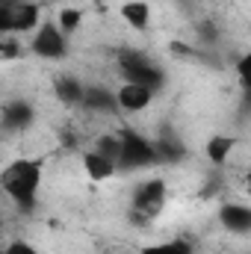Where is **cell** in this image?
Listing matches in <instances>:
<instances>
[{
  "label": "cell",
  "mask_w": 251,
  "mask_h": 254,
  "mask_svg": "<svg viewBox=\"0 0 251 254\" xmlns=\"http://www.w3.org/2000/svg\"><path fill=\"white\" fill-rule=\"evenodd\" d=\"M36 21H39V9L33 3H15V9H12V33L33 30Z\"/></svg>",
  "instance_id": "8fae6325"
},
{
  "label": "cell",
  "mask_w": 251,
  "mask_h": 254,
  "mask_svg": "<svg viewBox=\"0 0 251 254\" xmlns=\"http://www.w3.org/2000/svg\"><path fill=\"white\" fill-rule=\"evenodd\" d=\"M12 9L15 3H0V33H12Z\"/></svg>",
  "instance_id": "d6986e66"
},
{
  "label": "cell",
  "mask_w": 251,
  "mask_h": 254,
  "mask_svg": "<svg viewBox=\"0 0 251 254\" xmlns=\"http://www.w3.org/2000/svg\"><path fill=\"white\" fill-rule=\"evenodd\" d=\"M3 254H36V252H33V246H27V243H21V240H18V243H12Z\"/></svg>",
  "instance_id": "ffe728a7"
},
{
  "label": "cell",
  "mask_w": 251,
  "mask_h": 254,
  "mask_svg": "<svg viewBox=\"0 0 251 254\" xmlns=\"http://www.w3.org/2000/svg\"><path fill=\"white\" fill-rule=\"evenodd\" d=\"M0 3H21V0H0Z\"/></svg>",
  "instance_id": "603a6c76"
},
{
  "label": "cell",
  "mask_w": 251,
  "mask_h": 254,
  "mask_svg": "<svg viewBox=\"0 0 251 254\" xmlns=\"http://www.w3.org/2000/svg\"><path fill=\"white\" fill-rule=\"evenodd\" d=\"M0 57H3V42H0Z\"/></svg>",
  "instance_id": "cb8c5ba5"
},
{
  "label": "cell",
  "mask_w": 251,
  "mask_h": 254,
  "mask_svg": "<svg viewBox=\"0 0 251 254\" xmlns=\"http://www.w3.org/2000/svg\"><path fill=\"white\" fill-rule=\"evenodd\" d=\"M0 254H3V252H0Z\"/></svg>",
  "instance_id": "d4e9b609"
},
{
  "label": "cell",
  "mask_w": 251,
  "mask_h": 254,
  "mask_svg": "<svg viewBox=\"0 0 251 254\" xmlns=\"http://www.w3.org/2000/svg\"><path fill=\"white\" fill-rule=\"evenodd\" d=\"M30 122H33L30 104L15 101V104H6V107H3V127H6V130H24Z\"/></svg>",
  "instance_id": "30bf717a"
},
{
  "label": "cell",
  "mask_w": 251,
  "mask_h": 254,
  "mask_svg": "<svg viewBox=\"0 0 251 254\" xmlns=\"http://www.w3.org/2000/svg\"><path fill=\"white\" fill-rule=\"evenodd\" d=\"M77 24H80V12H77V9H63V12H60V30H63V33L77 30Z\"/></svg>",
  "instance_id": "ac0fdd59"
},
{
  "label": "cell",
  "mask_w": 251,
  "mask_h": 254,
  "mask_svg": "<svg viewBox=\"0 0 251 254\" xmlns=\"http://www.w3.org/2000/svg\"><path fill=\"white\" fill-rule=\"evenodd\" d=\"M89 110H98V113H113L119 104H116V95L110 89H101V86H89L83 89V98H80Z\"/></svg>",
  "instance_id": "9c48e42d"
},
{
  "label": "cell",
  "mask_w": 251,
  "mask_h": 254,
  "mask_svg": "<svg viewBox=\"0 0 251 254\" xmlns=\"http://www.w3.org/2000/svg\"><path fill=\"white\" fill-rule=\"evenodd\" d=\"M142 254H192V249L184 240H175V243H166V246H148Z\"/></svg>",
  "instance_id": "e0dca14e"
},
{
  "label": "cell",
  "mask_w": 251,
  "mask_h": 254,
  "mask_svg": "<svg viewBox=\"0 0 251 254\" xmlns=\"http://www.w3.org/2000/svg\"><path fill=\"white\" fill-rule=\"evenodd\" d=\"M231 148H234V139H231V136H213V139L207 142V157H210L216 166H222V163L228 160Z\"/></svg>",
  "instance_id": "5bb4252c"
},
{
  "label": "cell",
  "mask_w": 251,
  "mask_h": 254,
  "mask_svg": "<svg viewBox=\"0 0 251 254\" xmlns=\"http://www.w3.org/2000/svg\"><path fill=\"white\" fill-rule=\"evenodd\" d=\"M222 225L234 234H249L251 231V210L243 207V204H225L222 213H219Z\"/></svg>",
  "instance_id": "52a82bcc"
},
{
  "label": "cell",
  "mask_w": 251,
  "mask_h": 254,
  "mask_svg": "<svg viewBox=\"0 0 251 254\" xmlns=\"http://www.w3.org/2000/svg\"><path fill=\"white\" fill-rule=\"evenodd\" d=\"M122 15H125V21L130 27H136V30H145L148 27V18H151V9L142 3V0H130L122 6Z\"/></svg>",
  "instance_id": "4fadbf2b"
},
{
  "label": "cell",
  "mask_w": 251,
  "mask_h": 254,
  "mask_svg": "<svg viewBox=\"0 0 251 254\" xmlns=\"http://www.w3.org/2000/svg\"><path fill=\"white\" fill-rule=\"evenodd\" d=\"M39 181H42V166L33 163V160H15L3 169L0 175V187L9 198H15L24 210L33 207V198L39 190Z\"/></svg>",
  "instance_id": "6da1fadb"
},
{
  "label": "cell",
  "mask_w": 251,
  "mask_h": 254,
  "mask_svg": "<svg viewBox=\"0 0 251 254\" xmlns=\"http://www.w3.org/2000/svg\"><path fill=\"white\" fill-rule=\"evenodd\" d=\"M122 151H119V166L122 169H142V166H151V163H157L154 160V148H151V142H145L139 133H133V130H125L122 136Z\"/></svg>",
  "instance_id": "7a4b0ae2"
},
{
  "label": "cell",
  "mask_w": 251,
  "mask_h": 254,
  "mask_svg": "<svg viewBox=\"0 0 251 254\" xmlns=\"http://www.w3.org/2000/svg\"><path fill=\"white\" fill-rule=\"evenodd\" d=\"M151 148H154V160H157V163H181L184 154H187L184 142L175 139V136H163V139H157Z\"/></svg>",
  "instance_id": "ba28073f"
},
{
  "label": "cell",
  "mask_w": 251,
  "mask_h": 254,
  "mask_svg": "<svg viewBox=\"0 0 251 254\" xmlns=\"http://www.w3.org/2000/svg\"><path fill=\"white\" fill-rule=\"evenodd\" d=\"M122 74L127 77V83H136V86H145V89H160L163 86V80H166V74L157 68V65H151L145 57H139V54H130V57H122Z\"/></svg>",
  "instance_id": "3957f363"
},
{
  "label": "cell",
  "mask_w": 251,
  "mask_h": 254,
  "mask_svg": "<svg viewBox=\"0 0 251 254\" xmlns=\"http://www.w3.org/2000/svg\"><path fill=\"white\" fill-rule=\"evenodd\" d=\"M33 51L45 60H60L65 57V39L63 30L57 24H45L39 33H36V42H33Z\"/></svg>",
  "instance_id": "277c9868"
},
{
  "label": "cell",
  "mask_w": 251,
  "mask_h": 254,
  "mask_svg": "<svg viewBox=\"0 0 251 254\" xmlns=\"http://www.w3.org/2000/svg\"><path fill=\"white\" fill-rule=\"evenodd\" d=\"M83 166H86V175L95 178V181H104V178H110V175L116 172V163H110V160L101 157L98 151H89V154L83 157Z\"/></svg>",
  "instance_id": "7c38bea8"
},
{
  "label": "cell",
  "mask_w": 251,
  "mask_h": 254,
  "mask_svg": "<svg viewBox=\"0 0 251 254\" xmlns=\"http://www.w3.org/2000/svg\"><path fill=\"white\" fill-rule=\"evenodd\" d=\"M166 201V184L163 181H148L136 190V198H133V207L145 216H154Z\"/></svg>",
  "instance_id": "5b68a950"
},
{
  "label": "cell",
  "mask_w": 251,
  "mask_h": 254,
  "mask_svg": "<svg viewBox=\"0 0 251 254\" xmlns=\"http://www.w3.org/2000/svg\"><path fill=\"white\" fill-rule=\"evenodd\" d=\"M3 54H6V57H18V45H6Z\"/></svg>",
  "instance_id": "7402d4cb"
},
{
  "label": "cell",
  "mask_w": 251,
  "mask_h": 254,
  "mask_svg": "<svg viewBox=\"0 0 251 254\" xmlns=\"http://www.w3.org/2000/svg\"><path fill=\"white\" fill-rule=\"evenodd\" d=\"M95 151H98L101 157H107L110 163H116V160H119V151H122V139H119V136H101Z\"/></svg>",
  "instance_id": "2e32d148"
},
{
  "label": "cell",
  "mask_w": 251,
  "mask_h": 254,
  "mask_svg": "<svg viewBox=\"0 0 251 254\" xmlns=\"http://www.w3.org/2000/svg\"><path fill=\"white\" fill-rule=\"evenodd\" d=\"M151 89H145V86H136V83H127L119 89V95H116V104L119 107H125L130 113H139V110H145L148 104H151Z\"/></svg>",
  "instance_id": "8992f818"
},
{
  "label": "cell",
  "mask_w": 251,
  "mask_h": 254,
  "mask_svg": "<svg viewBox=\"0 0 251 254\" xmlns=\"http://www.w3.org/2000/svg\"><path fill=\"white\" fill-rule=\"evenodd\" d=\"M57 95L63 98V104H80L83 86H80L74 77H63V80H57Z\"/></svg>",
  "instance_id": "9a60e30c"
},
{
  "label": "cell",
  "mask_w": 251,
  "mask_h": 254,
  "mask_svg": "<svg viewBox=\"0 0 251 254\" xmlns=\"http://www.w3.org/2000/svg\"><path fill=\"white\" fill-rule=\"evenodd\" d=\"M240 80H243V86H249V57L240 60Z\"/></svg>",
  "instance_id": "44dd1931"
}]
</instances>
